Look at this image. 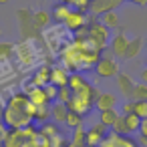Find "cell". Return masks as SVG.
I'll use <instances>...</instances> for the list:
<instances>
[{
  "mask_svg": "<svg viewBox=\"0 0 147 147\" xmlns=\"http://www.w3.org/2000/svg\"><path fill=\"white\" fill-rule=\"evenodd\" d=\"M49 20H51V14H49V12H45V10H38V12L32 16V24H34L36 28L47 26V24H49Z\"/></svg>",
  "mask_w": 147,
  "mask_h": 147,
  "instance_id": "obj_19",
  "label": "cell"
},
{
  "mask_svg": "<svg viewBox=\"0 0 147 147\" xmlns=\"http://www.w3.org/2000/svg\"><path fill=\"white\" fill-rule=\"evenodd\" d=\"M131 101H147V85H135L133 89V95H131Z\"/></svg>",
  "mask_w": 147,
  "mask_h": 147,
  "instance_id": "obj_22",
  "label": "cell"
},
{
  "mask_svg": "<svg viewBox=\"0 0 147 147\" xmlns=\"http://www.w3.org/2000/svg\"><path fill=\"white\" fill-rule=\"evenodd\" d=\"M127 45H129V40H127L123 34H117V36L113 38V42H111V51H113V55H115V57H125Z\"/></svg>",
  "mask_w": 147,
  "mask_h": 147,
  "instance_id": "obj_12",
  "label": "cell"
},
{
  "mask_svg": "<svg viewBox=\"0 0 147 147\" xmlns=\"http://www.w3.org/2000/svg\"><path fill=\"white\" fill-rule=\"evenodd\" d=\"M69 73H67V69H63V67H53L51 69V83L53 85H57V87H67L69 85Z\"/></svg>",
  "mask_w": 147,
  "mask_h": 147,
  "instance_id": "obj_6",
  "label": "cell"
},
{
  "mask_svg": "<svg viewBox=\"0 0 147 147\" xmlns=\"http://www.w3.org/2000/svg\"><path fill=\"white\" fill-rule=\"evenodd\" d=\"M103 141H105V135H101V133L95 131L93 127L87 131V137H85V145H87V147H99Z\"/></svg>",
  "mask_w": 147,
  "mask_h": 147,
  "instance_id": "obj_13",
  "label": "cell"
},
{
  "mask_svg": "<svg viewBox=\"0 0 147 147\" xmlns=\"http://www.w3.org/2000/svg\"><path fill=\"white\" fill-rule=\"evenodd\" d=\"M28 99H30V103H32L34 107H42V105H49V103H51L42 87H32V89L28 91Z\"/></svg>",
  "mask_w": 147,
  "mask_h": 147,
  "instance_id": "obj_7",
  "label": "cell"
},
{
  "mask_svg": "<svg viewBox=\"0 0 147 147\" xmlns=\"http://www.w3.org/2000/svg\"><path fill=\"white\" fill-rule=\"evenodd\" d=\"M0 145H2V139H0Z\"/></svg>",
  "mask_w": 147,
  "mask_h": 147,
  "instance_id": "obj_38",
  "label": "cell"
},
{
  "mask_svg": "<svg viewBox=\"0 0 147 147\" xmlns=\"http://www.w3.org/2000/svg\"><path fill=\"white\" fill-rule=\"evenodd\" d=\"M69 87H71L73 93H79V91H83L85 87H89V83H87L79 73H73V75L69 77Z\"/></svg>",
  "mask_w": 147,
  "mask_h": 147,
  "instance_id": "obj_14",
  "label": "cell"
},
{
  "mask_svg": "<svg viewBox=\"0 0 147 147\" xmlns=\"http://www.w3.org/2000/svg\"><path fill=\"white\" fill-rule=\"evenodd\" d=\"M113 133H117V135H129V129H127V123H125V117L123 115H119V119L115 121V125H113Z\"/></svg>",
  "mask_w": 147,
  "mask_h": 147,
  "instance_id": "obj_24",
  "label": "cell"
},
{
  "mask_svg": "<svg viewBox=\"0 0 147 147\" xmlns=\"http://www.w3.org/2000/svg\"><path fill=\"white\" fill-rule=\"evenodd\" d=\"M145 47H147V40H145Z\"/></svg>",
  "mask_w": 147,
  "mask_h": 147,
  "instance_id": "obj_39",
  "label": "cell"
},
{
  "mask_svg": "<svg viewBox=\"0 0 147 147\" xmlns=\"http://www.w3.org/2000/svg\"><path fill=\"white\" fill-rule=\"evenodd\" d=\"M135 111V103L133 101H125L123 103V115H131Z\"/></svg>",
  "mask_w": 147,
  "mask_h": 147,
  "instance_id": "obj_30",
  "label": "cell"
},
{
  "mask_svg": "<svg viewBox=\"0 0 147 147\" xmlns=\"http://www.w3.org/2000/svg\"><path fill=\"white\" fill-rule=\"evenodd\" d=\"M67 115H69V107L65 105V103H55L53 107H51V117L57 121V123H65L67 121Z\"/></svg>",
  "mask_w": 147,
  "mask_h": 147,
  "instance_id": "obj_9",
  "label": "cell"
},
{
  "mask_svg": "<svg viewBox=\"0 0 147 147\" xmlns=\"http://www.w3.org/2000/svg\"><path fill=\"white\" fill-rule=\"evenodd\" d=\"M85 137H87V131H85V127L81 125V127H77V129H73V145H85Z\"/></svg>",
  "mask_w": 147,
  "mask_h": 147,
  "instance_id": "obj_25",
  "label": "cell"
},
{
  "mask_svg": "<svg viewBox=\"0 0 147 147\" xmlns=\"http://www.w3.org/2000/svg\"><path fill=\"white\" fill-rule=\"evenodd\" d=\"M6 133H8V129H6V125H4V121L0 119V139L4 141V137H6Z\"/></svg>",
  "mask_w": 147,
  "mask_h": 147,
  "instance_id": "obj_32",
  "label": "cell"
},
{
  "mask_svg": "<svg viewBox=\"0 0 147 147\" xmlns=\"http://www.w3.org/2000/svg\"><path fill=\"white\" fill-rule=\"evenodd\" d=\"M49 83H51V67H40V69H36V73L32 75V85L45 89Z\"/></svg>",
  "mask_w": 147,
  "mask_h": 147,
  "instance_id": "obj_8",
  "label": "cell"
},
{
  "mask_svg": "<svg viewBox=\"0 0 147 147\" xmlns=\"http://www.w3.org/2000/svg\"><path fill=\"white\" fill-rule=\"evenodd\" d=\"M139 145H141V147H147V139L141 137V135H139Z\"/></svg>",
  "mask_w": 147,
  "mask_h": 147,
  "instance_id": "obj_34",
  "label": "cell"
},
{
  "mask_svg": "<svg viewBox=\"0 0 147 147\" xmlns=\"http://www.w3.org/2000/svg\"><path fill=\"white\" fill-rule=\"evenodd\" d=\"M141 83H143V85H147V69H143V71H141Z\"/></svg>",
  "mask_w": 147,
  "mask_h": 147,
  "instance_id": "obj_33",
  "label": "cell"
},
{
  "mask_svg": "<svg viewBox=\"0 0 147 147\" xmlns=\"http://www.w3.org/2000/svg\"><path fill=\"white\" fill-rule=\"evenodd\" d=\"M69 147H87V145H73V143H71Z\"/></svg>",
  "mask_w": 147,
  "mask_h": 147,
  "instance_id": "obj_36",
  "label": "cell"
},
{
  "mask_svg": "<svg viewBox=\"0 0 147 147\" xmlns=\"http://www.w3.org/2000/svg\"><path fill=\"white\" fill-rule=\"evenodd\" d=\"M69 14H71L69 4H57L55 10H53V18H55V20H61V22H65V20L69 18Z\"/></svg>",
  "mask_w": 147,
  "mask_h": 147,
  "instance_id": "obj_16",
  "label": "cell"
},
{
  "mask_svg": "<svg viewBox=\"0 0 147 147\" xmlns=\"http://www.w3.org/2000/svg\"><path fill=\"white\" fill-rule=\"evenodd\" d=\"M117 105V97L113 93H99L97 101H95V107L99 111H109V109H115Z\"/></svg>",
  "mask_w": 147,
  "mask_h": 147,
  "instance_id": "obj_5",
  "label": "cell"
},
{
  "mask_svg": "<svg viewBox=\"0 0 147 147\" xmlns=\"http://www.w3.org/2000/svg\"><path fill=\"white\" fill-rule=\"evenodd\" d=\"M85 22H87V18H85V14H83V12H71V14H69V18L65 20V24H67L71 30H79V28H83V26H85Z\"/></svg>",
  "mask_w": 147,
  "mask_h": 147,
  "instance_id": "obj_11",
  "label": "cell"
},
{
  "mask_svg": "<svg viewBox=\"0 0 147 147\" xmlns=\"http://www.w3.org/2000/svg\"><path fill=\"white\" fill-rule=\"evenodd\" d=\"M6 2H10V0H0V4H6Z\"/></svg>",
  "mask_w": 147,
  "mask_h": 147,
  "instance_id": "obj_37",
  "label": "cell"
},
{
  "mask_svg": "<svg viewBox=\"0 0 147 147\" xmlns=\"http://www.w3.org/2000/svg\"><path fill=\"white\" fill-rule=\"evenodd\" d=\"M0 147H2V145H0Z\"/></svg>",
  "mask_w": 147,
  "mask_h": 147,
  "instance_id": "obj_41",
  "label": "cell"
},
{
  "mask_svg": "<svg viewBox=\"0 0 147 147\" xmlns=\"http://www.w3.org/2000/svg\"><path fill=\"white\" fill-rule=\"evenodd\" d=\"M65 125H67V127H71V129H77V127H81V125H83V117H81L79 113H75V111H69Z\"/></svg>",
  "mask_w": 147,
  "mask_h": 147,
  "instance_id": "obj_21",
  "label": "cell"
},
{
  "mask_svg": "<svg viewBox=\"0 0 147 147\" xmlns=\"http://www.w3.org/2000/svg\"><path fill=\"white\" fill-rule=\"evenodd\" d=\"M117 87H119V91H121V95L125 97V99H129L131 101V95H133V89H135V83L131 81V77H127V75H117Z\"/></svg>",
  "mask_w": 147,
  "mask_h": 147,
  "instance_id": "obj_4",
  "label": "cell"
},
{
  "mask_svg": "<svg viewBox=\"0 0 147 147\" xmlns=\"http://www.w3.org/2000/svg\"><path fill=\"white\" fill-rule=\"evenodd\" d=\"M73 99V91H71V87L67 85V87H59V95H57V101L59 103H65V105H69V101Z\"/></svg>",
  "mask_w": 147,
  "mask_h": 147,
  "instance_id": "obj_23",
  "label": "cell"
},
{
  "mask_svg": "<svg viewBox=\"0 0 147 147\" xmlns=\"http://www.w3.org/2000/svg\"><path fill=\"white\" fill-rule=\"evenodd\" d=\"M117 119H119V113H117L115 109H109V111H101V115H99V123H103V125H105L107 129H109V127H113Z\"/></svg>",
  "mask_w": 147,
  "mask_h": 147,
  "instance_id": "obj_15",
  "label": "cell"
},
{
  "mask_svg": "<svg viewBox=\"0 0 147 147\" xmlns=\"http://www.w3.org/2000/svg\"><path fill=\"white\" fill-rule=\"evenodd\" d=\"M89 40L93 42V47L97 51H101L105 45H107V26H103L101 22L93 24L91 26V34H89Z\"/></svg>",
  "mask_w": 147,
  "mask_h": 147,
  "instance_id": "obj_2",
  "label": "cell"
},
{
  "mask_svg": "<svg viewBox=\"0 0 147 147\" xmlns=\"http://www.w3.org/2000/svg\"><path fill=\"white\" fill-rule=\"evenodd\" d=\"M133 2H137V4H145L147 0H133Z\"/></svg>",
  "mask_w": 147,
  "mask_h": 147,
  "instance_id": "obj_35",
  "label": "cell"
},
{
  "mask_svg": "<svg viewBox=\"0 0 147 147\" xmlns=\"http://www.w3.org/2000/svg\"><path fill=\"white\" fill-rule=\"evenodd\" d=\"M0 34H2V30H0Z\"/></svg>",
  "mask_w": 147,
  "mask_h": 147,
  "instance_id": "obj_40",
  "label": "cell"
},
{
  "mask_svg": "<svg viewBox=\"0 0 147 147\" xmlns=\"http://www.w3.org/2000/svg\"><path fill=\"white\" fill-rule=\"evenodd\" d=\"M14 53V47L10 42H0V59H8Z\"/></svg>",
  "mask_w": 147,
  "mask_h": 147,
  "instance_id": "obj_28",
  "label": "cell"
},
{
  "mask_svg": "<svg viewBox=\"0 0 147 147\" xmlns=\"http://www.w3.org/2000/svg\"><path fill=\"white\" fill-rule=\"evenodd\" d=\"M139 135L147 139V119H143V121H141V127H139Z\"/></svg>",
  "mask_w": 147,
  "mask_h": 147,
  "instance_id": "obj_31",
  "label": "cell"
},
{
  "mask_svg": "<svg viewBox=\"0 0 147 147\" xmlns=\"http://www.w3.org/2000/svg\"><path fill=\"white\" fill-rule=\"evenodd\" d=\"M51 117V107L49 105H42V107H36V113H34V119L36 121H40V123H45L47 119Z\"/></svg>",
  "mask_w": 147,
  "mask_h": 147,
  "instance_id": "obj_26",
  "label": "cell"
},
{
  "mask_svg": "<svg viewBox=\"0 0 147 147\" xmlns=\"http://www.w3.org/2000/svg\"><path fill=\"white\" fill-rule=\"evenodd\" d=\"M45 93H47L49 101H57V95H59V87H57V85H53V83H49V85L45 87Z\"/></svg>",
  "mask_w": 147,
  "mask_h": 147,
  "instance_id": "obj_29",
  "label": "cell"
},
{
  "mask_svg": "<svg viewBox=\"0 0 147 147\" xmlns=\"http://www.w3.org/2000/svg\"><path fill=\"white\" fill-rule=\"evenodd\" d=\"M135 103V115L143 121V119H147V101H133Z\"/></svg>",
  "mask_w": 147,
  "mask_h": 147,
  "instance_id": "obj_27",
  "label": "cell"
},
{
  "mask_svg": "<svg viewBox=\"0 0 147 147\" xmlns=\"http://www.w3.org/2000/svg\"><path fill=\"white\" fill-rule=\"evenodd\" d=\"M97 75L103 77V79H109V77H117L119 75V67L113 59H99L97 67H95Z\"/></svg>",
  "mask_w": 147,
  "mask_h": 147,
  "instance_id": "obj_3",
  "label": "cell"
},
{
  "mask_svg": "<svg viewBox=\"0 0 147 147\" xmlns=\"http://www.w3.org/2000/svg\"><path fill=\"white\" fill-rule=\"evenodd\" d=\"M121 2V0H95L93 2V6H91V10L95 12V14H105V12H109L111 8H115L117 4Z\"/></svg>",
  "mask_w": 147,
  "mask_h": 147,
  "instance_id": "obj_10",
  "label": "cell"
},
{
  "mask_svg": "<svg viewBox=\"0 0 147 147\" xmlns=\"http://www.w3.org/2000/svg\"><path fill=\"white\" fill-rule=\"evenodd\" d=\"M141 45H143V40H141V38H133V40H129L127 51H125V59H133V57H137V55H139Z\"/></svg>",
  "mask_w": 147,
  "mask_h": 147,
  "instance_id": "obj_17",
  "label": "cell"
},
{
  "mask_svg": "<svg viewBox=\"0 0 147 147\" xmlns=\"http://www.w3.org/2000/svg\"><path fill=\"white\" fill-rule=\"evenodd\" d=\"M34 113H36V107L30 103L28 95L16 93L14 97H10L2 113V121L8 129H24L30 125V121H34Z\"/></svg>",
  "mask_w": 147,
  "mask_h": 147,
  "instance_id": "obj_1",
  "label": "cell"
},
{
  "mask_svg": "<svg viewBox=\"0 0 147 147\" xmlns=\"http://www.w3.org/2000/svg\"><path fill=\"white\" fill-rule=\"evenodd\" d=\"M125 117V123H127V129H129V133H135V131H139V127H141V119L135 115V113H131V115H123Z\"/></svg>",
  "mask_w": 147,
  "mask_h": 147,
  "instance_id": "obj_20",
  "label": "cell"
},
{
  "mask_svg": "<svg viewBox=\"0 0 147 147\" xmlns=\"http://www.w3.org/2000/svg\"><path fill=\"white\" fill-rule=\"evenodd\" d=\"M101 24H103V26H107V28H109V26H111V28H113V26H117V24H119V16H117V12H115V10L105 12V14L101 16Z\"/></svg>",
  "mask_w": 147,
  "mask_h": 147,
  "instance_id": "obj_18",
  "label": "cell"
}]
</instances>
